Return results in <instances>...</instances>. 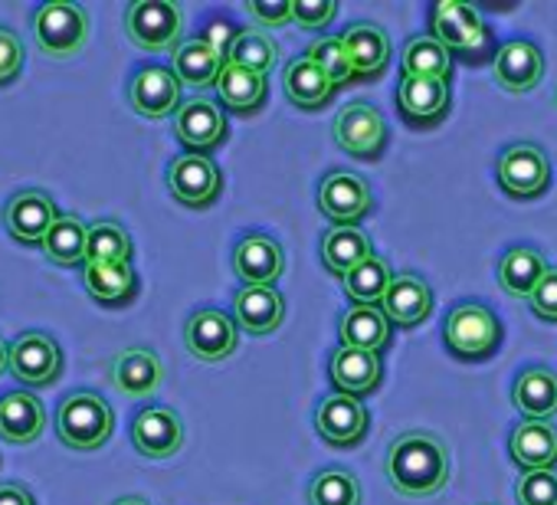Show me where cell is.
<instances>
[{
	"instance_id": "cell-1",
	"label": "cell",
	"mask_w": 557,
	"mask_h": 505,
	"mask_svg": "<svg viewBox=\"0 0 557 505\" xmlns=\"http://www.w3.org/2000/svg\"><path fill=\"white\" fill-rule=\"evenodd\" d=\"M391 485L407 498H430L449 482V449L426 430L400 433L384 459Z\"/></svg>"
},
{
	"instance_id": "cell-2",
	"label": "cell",
	"mask_w": 557,
	"mask_h": 505,
	"mask_svg": "<svg viewBox=\"0 0 557 505\" xmlns=\"http://www.w3.org/2000/svg\"><path fill=\"white\" fill-rule=\"evenodd\" d=\"M115 430V414L96 391H73L60 401L57 410V433L70 449L89 453L106 446V440Z\"/></svg>"
},
{
	"instance_id": "cell-3",
	"label": "cell",
	"mask_w": 557,
	"mask_h": 505,
	"mask_svg": "<svg viewBox=\"0 0 557 505\" xmlns=\"http://www.w3.org/2000/svg\"><path fill=\"white\" fill-rule=\"evenodd\" d=\"M34 40L37 50L50 60H70L89 44V14L79 4L53 0L34 11Z\"/></svg>"
},
{
	"instance_id": "cell-4",
	"label": "cell",
	"mask_w": 557,
	"mask_h": 505,
	"mask_svg": "<svg viewBox=\"0 0 557 505\" xmlns=\"http://www.w3.org/2000/svg\"><path fill=\"white\" fill-rule=\"evenodd\" d=\"M125 34L138 50L168 53L184 44V14L171 0H135L125 11Z\"/></svg>"
},
{
	"instance_id": "cell-5",
	"label": "cell",
	"mask_w": 557,
	"mask_h": 505,
	"mask_svg": "<svg viewBox=\"0 0 557 505\" xmlns=\"http://www.w3.org/2000/svg\"><path fill=\"white\" fill-rule=\"evenodd\" d=\"M443 338L449 345V352L462 361H479L488 358L498 342H502V325L495 319L492 309L479 306V303H462L456 306L446 322H443Z\"/></svg>"
},
{
	"instance_id": "cell-6",
	"label": "cell",
	"mask_w": 557,
	"mask_h": 505,
	"mask_svg": "<svg viewBox=\"0 0 557 505\" xmlns=\"http://www.w3.org/2000/svg\"><path fill=\"white\" fill-rule=\"evenodd\" d=\"M11 374L30 387H50L63 374V348L47 332H24L11 345Z\"/></svg>"
},
{
	"instance_id": "cell-7",
	"label": "cell",
	"mask_w": 557,
	"mask_h": 505,
	"mask_svg": "<svg viewBox=\"0 0 557 505\" xmlns=\"http://www.w3.org/2000/svg\"><path fill=\"white\" fill-rule=\"evenodd\" d=\"M433 24V37L446 47V50H459V53H485L488 50V27L479 17V11H472L469 4H459V0H440L433 4L430 14Z\"/></svg>"
},
{
	"instance_id": "cell-8",
	"label": "cell",
	"mask_w": 557,
	"mask_h": 505,
	"mask_svg": "<svg viewBox=\"0 0 557 505\" xmlns=\"http://www.w3.org/2000/svg\"><path fill=\"white\" fill-rule=\"evenodd\" d=\"M495 171H498L502 190L518 197V200L541 197L547 190V184H550V164H547L544 151L537 145H528V141H518V145L505 148Z\"/></svg>"
},
{
	"instance_id": "cell-9",
	"label": "cell",
	"mask_w": 557,
	"mask_h": 505,
	"mask_svg": "<svg viewBox=\"0 0 557 505\" xmlns=\"http://www.w3.org/2000/svg\"><path fill=\"white\" fill-rule=\"evenodd\" d=\"M184 345L197 361H226L239 345V325L220 309H197L184 325Z\"/></svg>"
},
{
	"instance_id": "cell-10",
	"label": "cell",
	"mask_w": 557,
	"mask_h": 505,
	"mask_svg": "<svg viewBox=\"0 0 557 505\" xmlns=\"http://www.w3.org/2000/svg\"><path fill=\"white\" fill-rule=\"evenodd\" d=\"M128 102L141 119L161 122L181 109V79L168 66H141L128 83Z\"/></svg>"
},
{
	"instance_id": "cell-11",
	"label": "cell",
	"mask_w": 557,
	"mask_h": 505,
	"mask_svg": "<svg viewBox=\"0 0 557 505\" xmlns=\"http://www.w3.org/2000/svg\"><path fill=\"white\" fill-rule=\"evenodd\" d=\"M335 145L345 148L355 158H377L387 145V125L384 115L374 106L355 102L348 109L338 112L335 125H332Z\"/></svg>"
},
{
	"instance_id": "cell-12",
	"label": "cell",
	"mask_w": 557,
	"mask_h": 505,
	"mask_svg": "<svg viewBox=\"0 0 557 505\" xmlns=\"http://www.w3.org/2000/svg\"><path fill=\"white\" fill-rule=\"evenodd\" d=\"M374 207L371 187L364 184V177L351 174V171H332L322 187H319V210L335 223V226H351L361 217H368Z\"/></svg>"
},
{
	"instance_id": "cell-13",
	"label": "cell",
	"mask_w": 557,
	"mask_h": 505,
	"mask_svg": "<svg viewBox=\"0 0 557 505\" xmlns=\"http://www.w3.org/2000/svg\"><path fill=\"white\" fill-rule=\"evenodd\" d=\"M220 168L213 164V158L207 155H181L171 161L168 168V190L174 194V200L187 204V207H207L216 200L220 194Z\"/></svg>"
},
{
	"instance_id": "cell-14",
	"label": "cell",
	"mask_w": 557,
	"mask_h": 505,
	"mask_svg": "<svg viewBox=\"0 0 557 505\" xmlns=\"http://www.w3.org/2000/svg\"><path fill=\"white\" fill-rule=\"evenodd\" d=\"M57 220H60V213H57V204L47 190H34V187L21 190L4 207V226L24 246L44 243Z\"/></svg>"
},
{
	"instance_id": "cell-15",
	"label": "cell",
	"mask_w": 557,
	"mask_h": 505,
	"mask_svg": "<svg viewBox=\"0 0 557 505\" xmlns=\"http://www.w3.org/2000/svg\"><path fill=\"white\" fill-rule=\"evenodd\" d=\"M174 135L190 155H203L226 138V115L210 99H187L174 115Z\"/></svg>"
},
{
	"instance_id": "cell-16",
	"label": "cell",
	"mask_w": 557,
	"mask_h": 505,
	"mask_svg": "<svg viewBox=\"0 0 557 505\" xmlns=\"http://www.w3.org/2000/svg\"><path fill=\"white\" fill-rule=\"evenodd\" d=\"M132 443L148 459H171L184 446V423L171 407H145L132 420Z\"/></svg>"
},
{
	"instance_id": "cell-17",
	"label": "cell",
	"mask_w": 557,
	"mask_h": 505,
	"mask_svg": "<svg viewBox=\"0 0 557 505\" xmlns=\"http://www.w3.org/2000/svg\"><path fill=\"white\" fill-rule=\"evenodd\" d=\"M233 270L246 286H272L286 273V253L272 236H243L233 249Z\"/></svg>"
},
{
	"instance_id": "cell-18",
	"label": "cell",
	"mask_w": 557,
	"mask_h": 505,
	"mask_svg": "<svg viewBox=\"0 0 557 505\" xmlns=\"http://www.w3.org/2000/svg\"><path fill=\"white\" fill-rule=\"evenodd\" d=\"M315 427L332 446H355V443L364 440V433L371 427V417L361 407V401H355L348 394H332V397H325L319 404Z\"/></svg>"
},
{
	"instance_id": "cell-19",
	"label": "cell",
	"mask_w": 557,
	"mask_h": 505,
	"mask_svg": "<svg viewBox=\"0 0 557 505\" xmlns=\"http://www.w3.org/2000/svg\"><path fill=\"white\" fill-rule=\"evenodd\" d=\"M541 76H544V57L534 44H528V40L502 44V50L495 57V83L505 93L524 96L541 83Z\"/></svg>"
},
{
	"instance_id": "cell-20",
	"label": "cell",
	"mask_w": 557,
	"mask_h": 505,
	"mask_svg": "<svg viewBox=\"0 0 557 505\" xmlns=\"http://www.w3.org/2000/svg\"><path fill=\"white\" fill-rule=\"evenodd\" d=\"M236 325L249 335H269L286 319V299L272 286H243L233 296Z\"/></svg>"
},
{
	"instance_id": "cell-21",
	"label": "cell",
	"mask_w": 557,
	"mask_h": 505,
	"mask_svg": "<svg viewBox=\"0 0 557 505\" xmlns=\"http://www.w3.org/2000/svg\"><path fill=\"white\" fill-rule=\"evenodd\" d=\"M511 404L524 420L547 423L550 417H557V374L550 368H541V365L524 368L515 378Z\"/></svg>"
},
{
	"instance_id": "cell-22",
	"label": "cell",
	"mask_w": 557,
	"mask_h": 505,
	"mask_svg": "<svg viewBox=\"0 0 557 505\" xmlns=\"http://www.w3.org/2000/svg\"><path fill=\"white\" fill-rule=\"evenodd\" d=\"M47 410L44 401L30 391H11L0 397V436L8 443L27 446L44 436Z\"/></svg>"
},
{
	"instance_id": "cell-23",
	"label": "cell",
	"mask_w": 557,
	"mask_h": 505,
	"mask_svg": "<svg viewBox=\"0 0 557 505\" xmlns=\"http://www.w3.org/2000/svg\"><path fill=\"white\" fill-rule=\"evenodd\" d=\"M345 53L351 60V70L355 76L361 79H374L387 70L391 63V37L384 27L371 24V21H361V24H351L345 34Z\"/></svg>"
},
{
	"instance_id": "cell-24",
	"label": "cell",
	"mask_w": 557,
	"mask_h": 505,
	"mask_svg": "<svg viewBox=\"0 0 557 505\" xmlns=\"http://www.w3.org/2000/svg\"><path fill=\"white\" fill-rule=\"evenodd\" d=\"M332 381L338 387V394H348V397H364V394H374L381 378H384V365H381V355L374 352H361V348H338L332 355Z\"/></svg>"
},
{
	"instance_id": "cell-25",
	"label": "cell",
	"mask_w": 557,
	"mask_h": 505,
	"mask_svg": "<svg viewBox=\"0 0 557 505\" xmlns=\"http://www.w3.org/2000/svg\"><path fill=\"white\" fill-rule=\"evenodd\" d=\"M381 309L391 319V325L413 329L433 312V293H430L426 280H420L413 273H400V276H394Z\"/></svg>"
},
{
	"instance_id": "cell-26",
	"label": "cell",
	"mask_w": 557,
	"mask_h": 505,
	"mask_svg": "<svg viewBox=\"0 0 557 505\" xmlns=\"http://www.w3.org/2000/svg\"><path fill=\"white\" fill-rule=\"evenodd\" d=\"M164 368L151 348H125L112 361V384L125 397H148L161 387Z\"/></svg>"
},
{
	"instance_id": "cell-27",
	"label": "cell",
	"mask_w": 557,
	"mask_h": 505,
	"mask_svg": "<svg viewBox=\"0 0 557 505\" xmlns=\"http://www.w3.org/2000/svg\"><path fill=\"white\" fill-rule=\"evenodd\" d=\"M371 257H374V246H371V239L358 226H332L322 236V263L338 280L355 273Z\"/></svg>"
},
{
	"instance_id": "cell-28",
	"label": "cell",
	"mask_w": 557,
	"mask_h": 505,
	"mask_svg": "<svg viewBox=\"0 0 557 505\" xmlns=\"http://www.w3.org/2000/svg\"><path fill=\"white\" fill-rule=\"evenodd\" d=\"M508 453H511V459L524 472L554 469V463H557V430L550 423H531V420H524V423H518L511 430Z\"/></svg>"
},
{
	"instance_id": "cell-29",
	"label": "cell",
	"mask_w": 557,
	"mask_h": 505,
	"mask_svg": "<svg viewBox=\"0 0 557 505\" xmlns=\"http://www.w3.org/2000/svg\"><path fill=\"white\" fill-rule=\"evenodd\" d=\"M397 106L410 122H436L449 109V83L404 76L397 86Z\"/></svg>"
},
{
	"instance_id": "cell-30",
	"label": "cell",
	"mask_w": 557,
	"mask_h": 505,
	"mask_svg": "<svg viewBox=\"0 0 557 505\" xmlns=\"http://www.w3.org/2000/svg\"><path fill=\"white\" fill-rule=\"evenodd\" d=\"M342 348H361L381 355L391 342V319L381 306H351L338 322Z\"/></svg>"
},
{
	"instance_id": "cell-31",
	"label": "cell",
	"mask_w": 557,
	"mask_h": 505,
	"mask_svg": "<svg viewBox=\"0 0 557 505\" xmlns=\"http://www.w3.org/2000/svg\"><path fill=\"white\" fill-rule=\"evenodd\" d=\"M223 66H226V60L203 37H190L174 50V66L171 70L181 79V86L207 89V86H216Z\"/></svg>"
},
{
	"instance_id": "cell-32",
	"label": "cell",
	"mask_w": 557,
	"mask_h": 505,
	"mask_svg": "<svg viewBox=\"0 0 557 505\" xmlns=\"http://www.w3.org/2000/svg\"><path fill=\"white\" fill-rule=\"evenodd\" d=\"M544 273L547 263L534 246H511L498 263V286L515 299H531Z\"/></svg>"
},
{
	"instance_id": "cell-33",
	"label": "cell",
	"mask_w": 557,
	"mask_h": 505,
	"mask_svg": "<svg viewBox=\"0 0 557 505\" xmlns=\"http://www.w3.org/2000/svg\"><path fill=\"white\" fill-rule=\"evenodd\" d=\"M83 283H86V293L102 306H122L138 290V276L132 263H86Z\"/></svg>"
},
{
	"instance_id": "cell-34",
	"label": "cell",
	"mask_w": 557,
	"mask_h": 505,
	"mask_svg": "<svg viewBox=\"0 0 557 505\" xmlns=\"http://www.w3.org/2000/svg\"><path fill=\"white\" fill-rule=\"evenodd\" d=\"M283 86H286L289 102L299 106V109H322V106L332 99V93H335L332 79H329L309 57L293 60V63L286 66Z\"/></svg>"
},
{
	"instance_id": "cell-35",
	"label": "cell",
	"mask_w": 557,
	"mask_h": 505,
	"mask_svg": "<svg viewBox=\"0 0 557 505\" xmlns=\"http://www.w3.org/2000/svg\"><path fill=\"white\" fill-rule=\"evenodd\" d=\"M44 246V257L57 267H79L86 263V246H89V223H83L79 217H60L47 239L40 243Z\"/></svg>"
},
{
	"instance_id": "cell-36",
	"label": "cell",
	"mask_w": 557,
	"mask_h": 505,
	"mask_svg": "<svg viewBox=\"0 0 557 505\" xmlns=\"http://www.w3.org/2000/svg\"><path fill=\"white\" fill-rule=\"evenodd\" d=\"M265 93H269V79L259 76V73H249V70H239V66H223L220 79H216V96L226 109L233 112H256L262 102H265Z\"/></svg>"
},
{
	"instance_id": "cell-37",
	"label": "cell",
	"mask_w": 557,
	"mask_h": 505,
	"mask_svg": "<svg viewBox=\"0 0 557 505\" xmlns=\"http://www.w3.org/2000/svg\"><path fill=\"white\" fill-rule=\"evenodd\" d=\"M404 76H423V79H443L449 83L453 76V57L436 37H413L404 47Z\"/></svg>"
},
{
	"instance_id": "cell-38",
	"label": "cell",
	"mask_w": 557,
	"mask_h": 505,
	"mask_svg": "<svg viewBox=\"0 0 557 505\" xmlns=\"http://www.w3.org/2000/svg\"><path fill=\"white\" fill-rule=\"evenodd\" d=\"M86 263H132V236L115 220L89 223Z\"/></svg>"
},
{
	"instance_id": "cell-39",
	"label": "cell",
	"mask_w": 557,
	"mask_h": 505,
	"mask_svg": "<svg viewBox=\"0 0 557 505\" xmlns=\"http://www.w3.org/2000/svg\"><path fill=\"white\" fill-rule=\"evenodd\" d=\"M342 283H345V293H348V299L355 306H381L387 290H391V283H394V273H391V267L381 257H371L355 273H348Z\"/></svg>"
},
{
	"instance_id": "cell-40",
	"label": "cell",
	"mask_w": 557,
	"mask_h": 505,
	"mask_svg": "<svg viewBox=\"0 0 557 505\" xmlns=\"http://www.w3.org/2000/svg\"><path fill=\"white\" fill-rule=\"evenodd\" d=\"M278 60V50H275V40H269L265 34L259 30H239L230 53H226V63L230 66H239V70H249V73H259V76H269V70L275 66Z\"/></svg>"
},
{
	"instance_id": "cell-41",
	"label": "cell",
	"mask_w": 557,
	"mask_h": 505,
	"mask_svg": "<svg viewBox=\"0 0 557 505\" xmlns=\"http://www.w3.org/2000/svg\"><path fill=\"white\" fill-rule=\"evenodd\" d=\"M309 505H361V482L348 469H322L309 485Z\"/></svg>"
},
{
	"instance_id": "cell-42",
	"label": "cell",
	"mask_w": 557,
	"mask_h": 505,
	"mask_svg": "<svg viewBox=\"0 0 557 505\" xmlns=\"http://www.w3.org/2000/svg\"><path fill=\"white\" fill-rule=\"evenodd\" d=\"M306 57L332 79V86H345V83L355 79V70H351V60L345 53V40L342 37H322V40L309 44Z\"/></svg>"
},
{
	"instance_id": "cell-43",
	"label": "cell",
	"mask_w": 557,
	"mask_h": 505,
	"mask_svg": "<svg viewBox=\"0 0 557 505\" xmlns=\"http://www.w3.org/2000/svg\"><path fill=\"white\" fill-rule=\"evenodd\" d=\"M518 505H557V469L524 472L515 485Z\"/></svg>"
},
{
	"instance_id": "cell-44",
	"label": "cell",
	"mask_w": 557,
	"mask_h": 505,
	"mask_svg": "<svg viewBox=\"0 0 557 505\" xmlns=\"http://www.w3.org/2000/svg\"><path fill=\"white\" fill-rule=\"evenodd\" d=\"M338 14L335 0H293V21L302 30H325Z\"/></svg>"
},
{
	"instance_id": "cell-45",
	"label": "cell",
	"mask_w": 557,
	"mask_h": 505,
	"mask_svg": "<svg viewBox=\"0 0 557 505\" xmlns=\"http://www.w3.org/2000/svg\"><path fill=\"white\" fill-rule=\"evenodd\" d=\"M24 70V44L14 30L0 27V86H11Z\"/></svg>"
},
{
	"instance_id": "cell-46",
	"label": "cell",
	"mask_w": 557,
	"mask_h": 505,
	"mask_svg": "<svg viewBox=\"0 0 557 505\" xmlns=\"http://www.w3.org/2000/svg\"><path fill=\"white\" fill-rule=\"evenodd\" d=\"M246 14L259 24V27H283L293 21V0H249Z\"/></svg>"
},
{
	"instance_id": "cell-47",
	"label": "cell",
	"mask_w": 557,
	"mask_h": 505,
	"mask_svg": "<svg viewBox=\"0 0 557 505\" xmlns=\"http://www.w3.org/2000/svg\"><path fill=\"white\" fill-rule=\"evenodd\" d=\"M531 312L537 319H547V322H557V270H547L544 280L537 283V290L531 293L528 299Z\"/></svg>"
},
{
	"instance_id": "cell-48",
	"label": "cell",
	"mask_w": 557,
	"mask_h": 505,
	"mask_svg": "<svg viewBox=\"0 0 557 505\" xmlns=\"http://www.w3.org/2000/svg\"><path fill=\"white\" fill-rule=\"evenodd\" d=\"M0 505H37L34 492L21 482H4L0 485Z\"/></svg>"
},
{
	"instance_id": "cell-49",
	"label": "cell",
	"mask_w": 557,
	"mask_h": 505,
	"mask_svg": "<svg viewBox=\"0 0 557 505\" xmlns=\"http://www.w3.org/2000/svg\"><path fill=\"white\" fill-rule=\"evenodd\" d=\"M8 368H11V345H4V338H0V374Z\"/></svg>"
},
{
	"instance_id": "cell-50",
	"label": "cell",
	"mask_w": 557,
	"mask_h": 505,
	"mask_svg": "<svg viewBox=\"0 0 557 505\" xmlns=\"http://www.w3.org/2000/svg\"><path fill=\"white\" fill-rule=\"evenodd\" d=\"M112 505H151V502H145L141 495H125V498H119V502H112Z\"/></svg>"
}]
</instances>
